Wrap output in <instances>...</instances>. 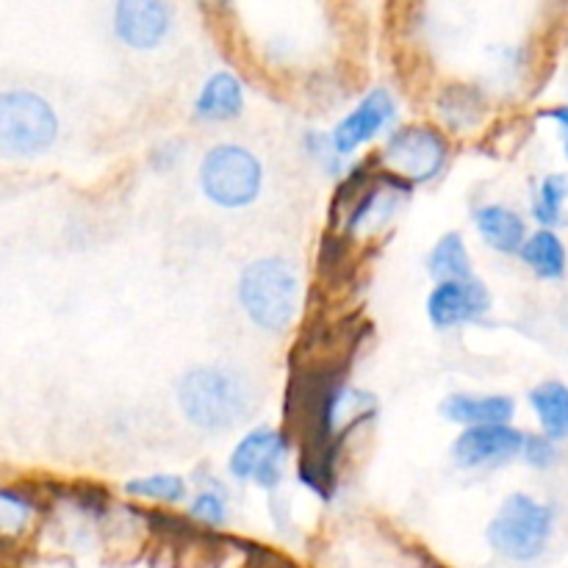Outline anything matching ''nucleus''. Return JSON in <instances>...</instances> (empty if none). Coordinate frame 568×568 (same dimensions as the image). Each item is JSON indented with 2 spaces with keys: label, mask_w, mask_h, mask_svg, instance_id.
I'll use <instances>...</instances> for the list:
<instances>
[{
  "label": "nucleus",
  "mask_w": 568,
  "mask_h": 568,
  "mask_svg": "<svg viewBox=\"0 0 568 568\" xmlns=\"http://www.w3.org/2000/svg\"><path fill=\"white\" fill-rule=\"evenodd\" d=\"M427 272L433 281H469L475 277L471 272V255L466 250V242L460 233H444L436 244H433L430 255H427Z\"/></svg>",
  "instance_id": "obj_17"
},
{
  "label": "nucleus",
  "mask_w": 568,
  "mask_h": 568,
  "mask_svg": "<svg viewBox=\"0 0 568 568\" xmlns=\"http://www.w3.org/2000/svg\"><path fill=\"white\" fill-rule=\"evenodd\" d=\"M436 111L444 125L455 133H469L477 128L486 114V100L469 83H449L442 89L436 100Z\"/></svg>",
  "instance_id": "obj_16"
},
{
  "label": "nucleus",
  "mask_w": 568,
  "mask_h": 568,
  "mask_svg": "<svg viewBox=\"0 0 568 568\" xmlns=\"http://www.w3.org/2000/svg\"><path fill=\"white\" fill-rule=\"evenodd\" d=\"M239 303L247 320L266 333H281L297 316L300 277L283 258H258L239 277Z\"/></svg>",
  "instance_id": "obj_2"
},
{
  "label": "nucleus",
  "mask_w": 568,
  "mask_h": 568,
  "mask_svg": "<svg viewBox=\"0 0 568 568\" xmlns=\"http://www.w3.org/2000/svg\"><path fill=\"white\" fill-rule=\"evenodd\" d=\"M521 455L527 458V464L536 466V469H549L558 458V449L549 442L547 436H525V444H521Z\"/></svg>",
  "instance_id": "obj_24"
},
{
  "label": "nucleus",
  "mask_w": 568,
  "mask_h": 568,
  "mask_svg": "<svg viewBox=\"0 0 568 568\" xmlns=\"http://www.w3.org/2000/svg\"><path fill=\"white\" fill-rule=\"evenodd\" d=\"M521 258L544 281H558L566 272V247L555 231H538L521 244Z\"/></svg>",
  "instance_id": "obj_19"
},
{
  "label": "nucleus",
  "mask_w": 568,
  "mask_h": 568,
  "mask_svg": "<svg viewBox=\"0 0 568 568\" xmlns=\"http://www.w3.org/2000/svg\"><path fill=\"white\" fill-rule=\"evenodd\" d=\"M175 28L172 0H114L111 3V33L122 48L133 53L159 50Z\"/></svg>",
  "instance_id": "obj_8"
},
{
  "label": "nucleus",
  "mask_w": 568,
  "mask_h": 568,
  "mask_svg": "<svg viewBox=\"0 0 568 568\" xmlns=\"http://www.w3.org/2000/svg\"><path fill=\"white\" fill-rule=\"evenodd\" d=\"M264 186V166L242 144H216L200 161V189L220 209H247Z\"/></svg>",
  "instance_id": "obj_5"
},
{
  "label": "nucleus",
  "mask_w": 568,
  "mask_h": 568,
  "mask_svg": "<svg viewBox=\"0 0 568 568\" xmlns=\"http://www.w3.org/2000/svg\"><path fill=\"white\" fill-rule=\"evenodd\" d=\"M516 414V403L503 394L475 397V394H453L442 403V416L453 425H508Z\"/></svg>",
  "instance_id": "obj_14"
},
{
  "label": "nucleus",
  "mask_w": 568,
  "mask_h": 568,
  "mask_svg": "<svg viewBox=\"0 0 568 568\" xmlns=\"http://www.w3.org/2000/svg\"><path fill=\"white\" fill-rule=\"evenodd\" d=\"M486 538L505 560L530 564L552 538V510L527 494H510L488 525Z\"/></svg>",
  "instance_id": "obj_4"
},
{
  "label": "nucleus",
  "mask_w": 568,
  "mask_h": 568,
  "mask_svg": "<svg viewBox=\"0 0 568 568\" xmlns=\"http://www.w3.org/2000/svg\"><path fill=\"white\" fill-rule=\"evenodd\" d=\"M566 197H568V178L547 175L544 178L541 189H538L536 203H532V216H536L547 231H552V225H560V222H564Z\"/></svg>",
  "instance_id": "obj_21"
},
{
  "label": "nucleus",
  "mask_w": 568,
  "mask_h": 568,
  "mask_svg": "<svg viewBox=\"0 0 568 568\" xmlns=\"http://www.w3.org/2000/svg\"><path fill=\"white\" fill-rule=\"evenodd\" d=\"M475 225L477 233L483 236V242H486L488 247L497 250V253L514 255L519 253L521 244L527 242L525 220H521L514 209H508V205H483L475 214Z\"/></svg>",
  "instance_id": "obj_15"
},
{
  "label": "nucleus",
  "mask_w": 568,
  "mask_h": 568,
  "mask_svg": "<svg viewBox=\"0 0 568 568\" xmlns=\"http://www.w3.org/2000/svg\"><path fill=\"white\" fill-rule=\"evenodd\" d=\"M39 499L20 483H0V549H11L33 530L39 519Z\"/></svg>",
  "instance_id": "obj_12"
},
{
  "label": "nucleus",
  "mask_w": 568,
  "mask_h": 568,
  "mask_svg": "<svg viewBox=\"0 0 568 568\" xmlns=\"http://www.w3.org/2000/svg\"><path fill=\"white\" fill-rule=\"evenodd\" d=\"M244 109V87L233 72H211L194 100V114L205 122H231Z\"/></svg>",
  "instance_id": "obj_13"
},
{
  "label": "nucleus",
  "mask_w": 568,
  "mask_h": 568,
  "mask_svg": "<svg viewBox=\"0 0 568 568\" xmlns=\"http://www.w3.org/2000/svg\"><path fill=\"white\" fill-rule=\"evenodd\" d=\"M194 3H197L200 9L205 11V14H211V17H225L227 11L233 9V3H236V0H194Z\"/></svg>",
  "instance_id": "obj_25"
},
{
  "label": "nucleus",
  "mask_w": 568,
  "mask_h": 568,
  "mask_svg": "<svg viewBox=\"0 0 568 568\" xmlns=\"http://www.w3.org/2000/svg\"><path fill=\"white\" fill-rule=\"evenodd\" d=\"M449 161V142L433 125L397 128L377 153V164L408 186L436 181Z\"/></svg>",
  "instance_id": "obj_6"
},
{
  "label": "nucleus",
  "mask_w": 568,
  "mask_h": 568,
  "mask_svg": "<svg viewBox=\"0 0 568 568\" xmlns=\"http://www.w3.org/2000/svg\"><path fill=\"white\" fill-rule=\"evenodd\" d=\"M525 433L510 425H477L466 427L453 444L455 464L464 469H480V466H499L521 455Z\"/></svg>",
  "instance_id": "obj_11"
},
{
  "label": "nucleus",
  "mask_w": 568,
  "mask_h": 568,
  "mask_svg": "<svg viewBox=\"0 0 568 568\" xmlns=\"http://www.w3.org/2000/svg\"><path fill=\"white\" fill-rule=\"evenodd\" d=\"M178 405L194 427L222 433L253 414V388L222 366H197L178 383Z\"/></svg>",
  "instance_id": "obj_1"
},
{
  "label": "nucleus",
  "mask_w": 568,
  "mask_h": 568,
  "mask_svg": "<svg viewBox=\"0 0 568 568\" xmlns=\"http://www.w3.org/2000/svg\"><path fill=\"white\" fill-rule=\"evenodd\" d=\"M288 438L275 427H255L233 447L227 471L239 483H255L264 491H275L286 475Z\"/></svg>",
  "instance_id": "obj_7"
},
{
  "label": "nucleus",
  "mask_w": 568,
  "mask_h": 568,
  "mask_svg": "<svg viewBox=\"0 0 568 568\" xmlns=\"http://www.w3.org/2000/svg\"><path fill=\"white\" fill-rule=\"evenodd\" d=\"M125 494H131V497H136V499H148V503L178 505L186 499L189 486H186V480L178 475H150V477H136V480H128Z\"/></svg>",
  "instance_id": "obj_20"
},
{
  "label": "nucleus",
  "mask_w": 568,
  "mask_h": 568,
  "mask_svg": "<svg viewBox=\"0 0 568 568\" xmlns=\"http://www.w3.org/2000/svg\"><path fill=\"white\" fill-rule=\"evenodd\" d=\"M394 114H397V103H394L388 89L377 87L372 92H366L364 100L347 116H342V122L333 128L331 142L336 148V153L342 159L353 155L355 150L372 142L394 120Z\"/></svg>",
  "instance_id": "obj_10"
},
{
  "label": "nucleus",
  "mask_w": 568,
  "mask_h": 568,
  "mask_svg": "<svg viewBox=\"0 0 568 568\" xmlns=\"http://www.w3.org/2000/svg\"><path fill=\"white\" fill-rule=\"evenodd\" d=\"M303 142H305V150H308L311 159H314L322 170L331 172V175H338V172H342V155L336 153V148H333V142L327 133L308 131L305 133Z\"/></svg>",
  "instance_id": "obj_23"
},
{
  "label": "nucleus",
  "mask_w": 568,
  "mask_h": 568,
  "mask_svg": "<svg viewBox=\"0 0 568 568\" xmlns=\"http://www.w3.org/2000/svg\"><path fill=\"white\" fill-rule=\"evenodd\" d=\"M189 516H192L197 525L211 527V530H220L227 525V499L222 488H205L189 505Z\"/></svg>",
  "instance_id": "obj_22"
},
{
  "label": "nucleus",
  "mask_w": 568,
  "mask_h": 568,
  "mask_svg": "<svg viewBox=\"0 0 568 568\" xmlns=\"http://www.w3.org/2000/svg\"><path fill=\"white\" fill-rule=\"evenodd\" d=\"M59 139L53 103L33 89H0V155L37 159Z\"/></svg>",
  "instance_id": "obj_3"
},
{
  "label": "nucleus",
  "mask_w": 568,
  "mask_h": 568,
  "mask_svg": "<svg viewBox=\"0 0 568 568\" xmlns=\"http://www.w3.org/2000/svg\"><path fill=\"white\" fill-rule=\"evenodd\" d=\"M544 116L560 122V128H564V133H566V153H568V105H555V109L544 111Z\"/></svg>",
  "instance_id": "obj_26"
},
{
  "label": "nucleus",
  "mask_w": 568,
  "mask_h": 568,
  "mask_svg": "<svg viewBox=\"0 0 568 568\" xmlns=\"http://www.w3.org/2000/svg\"><path fill=\"white\" fill-rule=\"evenodd\" d=\"M488 308H491V294L475 277H469V281L436 283V288L427 297V320L438 331L469 325V322L486 316Z\"/></svg>",
  "instance_id": "obj_9"
},
{
  "label": "nucleus",
  "mask_w": 568,
  "mask_h": 568,
  "mask_svg": "<svg viewBox=\"0 0 568 568\" xmlns=\"http://www.w3.org/2000/svg\"><path fill=\"white\" fill-rule=\"evenodd\" d=\"M530 405L538 414L544 436L549 442L568 438V386L558 381H547L530 392Z\"/></svg>",
  "instance_id": "obj_18"
}]
</instances>
